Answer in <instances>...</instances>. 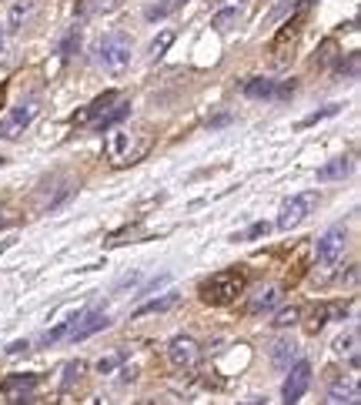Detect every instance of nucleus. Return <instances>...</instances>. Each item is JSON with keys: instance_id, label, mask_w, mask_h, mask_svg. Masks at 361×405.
Returning a JSON list of instances; mask_svg holds the SVG:
<instances>
[{"instance_id": "f257e3e1", "label": "nucleus", "mask_w": 361, "mask_h": 405, "mask_svg": "<svg viewBox=\"0 0 361 405\" xmlns=\"http://www.w3.org/2000/svg\"><path fill=\"white\" fill-rule=\"evenodd\" d=\"M241 291H245V271L228 268L211 275L208 282L201 285V302L211 305V309H221V305H231Z\"/></svg>"}, {"instance_id": "f03ea898", "label": "nucleus", "mask_w": 361, "mask_h": 405, "mask_svg": "<svg viewBox=\"0 0 361 405\" xmlns=\"http://www.w3.org/2000/svg\"><path fill=\"white\" fill-rule=\"evenodd\" d=\"M131 51L134 44L127 34H107V37L100 40V47H97V64L107 71V74H124L127 71V64H131Z\"/></svg>"}, {"instance_id": "7ed1b4c3", "label": "nucleus", "mask_w": 361, "mask_h": 405, "mask_svg": "<svg viewBox=\"0 0 361 405\" xmlns=\"http://www.w3.org/2000/svg\"><path fill=\"white\" fill-rule=\"evenodd\" d=\"M315 208H318V191H301V194H294V198H288L285 205H281V214H278V228L281 232L298 228Z\"/></svg>"}, {"instance_id": "20e7f679", "label": "nucleus", "mask_w": 361, "mask_h": 405, "mask_svg": "<svg viewBox=\"0 0 361 405\" xmlns=\"http://www.w3.org/2000/svg\"><path fill=\"white\" fill-rule=\"evenodd\" d=\"M344 248H348V232H344L342 225L328 228L318 238V261H322V268H335L344 258Z\"/></svg>"}, {"instance_id": "39448f33", "label": "nucleus", "mask_w": 361, "mask_h": 405, "mask_svg": "<svg viewBox=\"0 0 361 405\" xmlns=\"http://www.w3.org/2000/svg\"><path fill=\"white\" fill-rule=\"evenodd\" d=\"M168 359H171L174 368H194L201 359V348L191 335H174L171 345H168Z\"/></svg>"}, {"instance_id": "423d86ee", "label": "nucleus", "mask_w": 361, "mask_h": 405, "mask_svg": "<svg viewBox=\"0 0 361 405\" xmlns=\"http://www.w3.org/2000/svg\"><path fill=\"white\" fill-rule=\"evenodd\" d=\"M34 114H37V104H34V101L17 104L10 114L0 121V137H3V141H14V137H20V131H24V128L34 121Z\"/></svg>"}, {"instance_id": "0eeeda50", "label": "nucleus", "mask_w": 361, "mask_h": 405, "mask_svg": "<svg viewBox=\"0 0 361 405\" xmlns=\"http://www.w3.org/2000/svg\"><path fill=\"white\" fill-rule=\"evenodd\" d=\"M291 372H288L285 386H281V395H285V402H298L304 392H308V386H311V365L308 362H294V365H288Z\"/></svg>"}, {"instance_id": "6e6552de", "label": "nucleus", "mask_w": 361, "mask_h": 405, "mask_svg": "<svg viewBox=\"0 0 361 405\" xmlns=\"http://www.w3.org/2000/svg\"><path fill=\"white\" fill-rule=\"evenodd\" d=\"M117 101H121V94H117V91H104V94L94 97V101H91L87 107L74 111V114H71V121H74L77 128H87V124H94V121H97L100 114H107V111L114 107Z\"/></svg>"}, {"instance_id": "1a4fd4ad", "label": "nucleus", "mask_w": 361, "mask_h": 405, "mask_svg": "<svg viewBox=\"0 0 361 405\" xmlns=\"http://www.w3.org/2000/svg\"><path fill=\"white\" fill-rule=\"evenodd\" d=\"M107 325H111V318H107L100 309H97V311H84V315H77V322H74V328L67 331V338L77 345V342L91 338V335H97L100 328H107Z\"/></svg>"}, {"instance_id": "9d476101", "label": "nucleus", "mask_w": 361, "mask_h": 405, "mask_svg": "<svg viewBox=\"0 0 361 405\" xmlns=\"http://www.w3.org/2000/svg\"><path fill=\"white\" fill-rule=\"evenodd\" d=\"M278 302H281V288L278 285H261V288H254L247 295L245 311L247 315H265V311L278 309Z\"/></svg>"}, {"instance_id": "9b49d317", "label": "nucleus", "mask_w": 361, "mask_h": 405, "mask_svg": "<svg viewBox=\"0 0 361 405\" xmlns=\"http://www.w3.org/2000/svg\"><path fill=\"white\" fill-rule=\"evenodd\" d=\"M37 386V375H10L0 382V395L10 402H30V388Z\"/></svg>"}, {"instance_id": "f8f14e48", "label": "nucleus", "mask_w": 361, "mask_h": 405, "mask_svg": "<svg viewBox=\"0 0 361 405\" xmlns=\"http://www.w3.org/2000/svg\"><path fill=\"white\" fill-rule=\"evenodd\" d=\"M107 157H111L114 164H127V161H134L131 131H121V128H107Z\"/></svg>"}, {"instance_id": "ddd939ff", "label": "nucleus", "mask_w": 361, "mask_h": 405, "mask_svg": "<svg viewBox=\"0 0 361 405\" xmlns=\"http://www.w3.org/2000/svg\"><path fill=\"white\" fill-rule=\"evenodd\" d=\"M294 40H298V24L294 20H288L285 27L278 31V37L271 40V58H274V64H288L291 60V54H294Z\"/></svg>"}, {"instance_id": "4468645a", "label": "nucleus", "mask_w": 361, "mask_h": 405, "mask_svg": "<svg viewBox=\"0 0 361 405\" xmlns=\"http://www.w3.org/2000/svg\"><path fill=\"white\" fill-rule=\"evenodd\" d=\"M177 302H181V295H177V291H168V295H161V298H151L148 305L134 309V318H144V315H161V311H171Z\"/></svg>"}, {"instance_id": "2eb2a0df", "label": "nucleus", "mask_w": 361, "mask_h": 405, "mask_svg": "<svg viewBox=\"0 0 361 405\" xmlns=\"http://www.w3.org/2000/svg\"><path fill=\"white\" fill-rule=\"evenodd\" d=\"M328 402L342 405V402H358V386L351 379H335L328 388Z\"/></svg>"}, {"instance_id": "dca6fc26", "label": "nucleus", "mask_w": 361, "mask_h": 405, "mask_svg": "<svg viewBox=\"0 0 361 405\" xmlns=\"http://www.w3.org/2000/svg\"><path fill=\"white\" fill-rule=\"evenodd\" d=\"M348 171H351V157L338 155V157H331L328 164H322V168H318V181H342Z\"/></svg>"}, {"instance_id": "f3484780", "label": "nucleus", "mask_w": 361, "mask_h": 405, "mask_svg": "<svg viewBox=\"0 0 361 405\" xmlns=\"http://www.w3.org/2000/svg\"><path fill=\"white\" fill-rule=\"evenodd\" d=\"M34 14V0H17L14 7H10V14H7V34H17L20 27H24V20Z\"/></svg>"}, {"instance_id": "a211bd4d", "label": "nucleus", "mask_w": 361, "mask_h": 405, "mask_svg": "<svg viewBox=\"0 0 361 405\" xmlns=\"http://www.w3.org/2000/svg\"><path fill=\"white\" fill-rule=\"evenodd\" d=\"M245 97H254V101H267V97L274 94V78H251L241 87Z\"/></svg>"}, {"instance_id": "6ab92c4d", "label": "nucleus", "mask_w": 361, "mask_h": 405, "mask_svg": "<svg viewBox=\"0 0 361 405\" xmlns=\"http://www.w3.org/2000/svg\"><path fill=\"white\" fill-rule=\"evenodd\" d=\"M335 352H338V355H348L351 368H358V331H348L342 338H335Z\"/></svg>"}, {"instance_id": "aec40b11", "label": "nucleus", "mask_w": 361, "mask_h": 405, "mask_svg": "<svg viewBox=\"0 0 361 405\" xmlns=\"http://www.w3.org/2000/svg\"><path fill=\"white\" fill-rule=\"evenodd\" d=\"M238 20H241V7H224L221 14H214V17H211V27H214L218 34H228Z\"/></svg>"}, {"instance_id": "412c9836", "label": "nucleus", "mask_w": 361, "mask_h": 405, "mask_svg": "<svg viewBox=\"0 0 361 405\" xmlns=\"http://www.w3.org/2000/svg\"><path fill=\"white\" fill-rule=\"evenodd\" d=\"M127 114H131V104H114V107H111L107 114H100V117H97V121H94V128L100 131V135H104L107 128H114L117 121H124Z\"/></svg>"}, {"instance_id": "4be33fe9", "label": "nucleus", "mask_w": 361, "mask_h": 405, "mask_svg": "<svg viewBox=\"0 0 361 405\" xmlns=\"http://www.w3.org/2000/svg\"><path fill=\"white\" fill-rule=\"evenodd\" d=\"M324 322H328V305H311V309H308V318H304V331H308V335H318L324 328Z\"/></svg>"}, {"instance_id": "5701e85b", "label": "nucleus", "mask_w": 361, "mask_h": 405, "mask_svg": "<svg viewBox=\"0 0 361 405\" xmlns=\"http://www.w3.org/2000/svg\"><path fill=\"white\" fill-rule=\"evenodd\" d=\"M294 342H288V338H281V342H274V348H271V362L278 368H288L291 365V359H294Z\"/></svg>"}, {"instance_id": "b1692460", "label": "nucleus", "mask_w": 361, "mask_h": 405, "mask_svg": "<svg viewBox=\"0 0 361 405\" xmlns=\"http://www.w3.org/2000/svg\"><path fill=\"white\" fill-rule=\"evenodd\" d=\"M171 44H174V31H161V34H157V37L151 40V47H148V58H151V60L164 58Z\"/></svg>"}, {"instance_id": "393cba45", "label": "nucleus", "mask_w": 361, "mask_h": 405, "mask_svg": "<svg viewBox=\"0 0 361 405\" xmlns=\"http://www.w3.org/2000/svg\"><path fill=\"white\" fill-rule=\"evenodd\" d=\"M77 315H71V318H64L60 325H54L51 331H44V338H40V345H54V342H60V338H67V331L74 328Z\"/></svg>"}, {"instance_id": "a878e982", "label": "nucleus", "mask_w": 361, "mask_h": 405, "mask_svg": "<svg viewBox=\"0 0 361 405\" xmlns=\"http://www.w3.org/2000/svg\"><path fill=\"white\" fill-rule=\"evenodd\" d=\"M271 232V225L267 221H254L247 232H238V234H231V241H254V238H265V234Z\"/></svg>"}, {"instance_id": "bb28decb", "label": "nucleus", "mask_w": 361, "mask_h": 405, "mask_svg": "<svg viewBox=\"0 0 361 405\" xmlns=\"http://www.w3.org/2000/svg\"><path fill=\"white\" fill-rule=\"evenodd\" d=\"M338 111H342V104H328V107H322V111L301 117V121H298V128H311V124H318V121H324V117H335Z\"/></svg>"}, {"instance_id": "cd10ccee", "label": "nucleus", "mask_w": 361, "mask_h": 405, "mask_svg": "<svg viewBox=\"0 0 361 405\" xmlns=\"http://www.w3.org/2000/svg\"><path fill=\"white\" fill-rule=\"evenodd\" d=\"M298 318H301V309H298V305H291V309H281V311H278L271 322H274V328H288V325H294Z\"/></svg>"}, {"instance_id": "c85d7f7f", "label": "nucleus", "mask_w": 361, "mask_h": 405, "mask_svg": "<svg viewBox=\"0 0 361 405\" xmlns=\"http://www.w3.org/2000/svg\"><path fill=\"white\" fill-rule=\"evenodd\" d=\"M335 58H338V44L335 40H324L322 44V54H318V67H328V64H335Z\"/></svg>"}, {"instance_id": "c756f323", "label": "nucleus", "mask_w": 361, "mask_h": 405, "mask_svg": "<svg viewBox=\"0 0 361 405\" xmlns=\"http://www.w3.org/2000/svg\"><path fill=\"white\" fill-rule=\"evenodd\" d=\"M121 3H124V0H91V10H94V14H114Z\"/></svg>"}, {"instance_id": "7c9ffc66", "label": "nucleus", "mask_w": 361, "mask_h": 405, "mask_svg": "<svg viewBox=\"0 0 361 405\" xmlns=\"http://www.w3.org/2000/svg\"><path fill=\"white\" fill-rule=\"evenodd\" d=\"M77 44H80V27H74V31L67 34V40L60 44V54H64V58H71V54H74V47H77Z\"/></svg>"}, {"instance_id": "2f4dec72", "label": "nucleus", "mask_w": 361, "mask_h": 405, "mask_svg": "<svg viewBox=\"0 0 361 405\" xmlns=\"http://www.w3.org/2000/svg\"><path fill=\"white\" fill-rule=\"evenodd\" d=\"M84 362H80V359H77V362H71V365L64 368V386H71V382H74V379H80V372H84Z\"/></svg>"}, {"instance_id": "473e14b6", "label": "nucleus", "mask_w": 361, "mask_h": 405, "mask_svg": "<svg viewBox=\"0 0 361 405\" xmlns=\"http://www.w3.org/2000/svg\"><path fill=\"white\" fill-rule=\"evenodd\" d=\"M121 359H124L121 352H114V355H107V359H100V362H97V372L104 375V372H111V368H117V365H121Z\"/></svg>"}, {"instance_id": "72a5a7b5", "label": "nucleus", "mask_w": 361, "mask_h": 405, "mask_svg": "<svg viewBox=\"0 0 361 405\" xmlns=\"http://www.w3.org/2000/svg\"><path fill=\"white\" fill-rule=\"evenodd\" d=\"M174 10V3L171 0H164V3H154V7H148V17L157 20V17H164V14H171Z\"/></svg>"}, {"instance_id": "f704fd0d", "label": "nucleus", "mask_w": 361, "mask_h": 405, "mask_svg": "<svg viewBox=\"0 0 361 405\" xmlns=\"http://www.w3.org/2000/svg\"><path fill=\"white\" fill-rule=\"evenodd\" d=\"M338 71H342V78H344V74H348V78H358V54H351V58H348V64L342 60V67H338Z\"/></svg>"}, {"instance_id": "c9c22d12", "label": "nucleus", "mask_w": 361, "mask_h": 405, "mask_svg": "<svg viewBox=\"0 0 361 405\" xmlns=\"http://www.w3.org/2000/svg\"><path fill=\"white\" fill-rule=\"evenodd\" d=\"M294 94V80H285V84H274V94L271 97H278V101H285V97Z\"/></svg>"}, {"instance_id": "e433bc0d", "label": "nucleus", "mask_w": 361, "mask_h": 405, "mask_svg": "<svg viewBox=\"0 0 361 405\" xmlns=\"http://www.w3.org/2000/svg\"><path fill=\"white\" fill-rule=\"evenodd\" d=\"M30 348V342H10L7 345V355H20V352H27Z\"/></svg>"}, {"instance_id": "4c0bfd02", "label": "nucleus", "mask_w": 361, "mask_h": 405, "mask_svg": "<svg viewBox=\"0 0 361 405\" xmlns=\"http://www.w3.org/2000/svg\"><path fill=\"white\" fill-rule=\"evenodd\" d=\"M137 278H141V275H137V271H131V275H124V278H121V282H117V288H127V285H134V282H137Z\"/></svg>"}, {"instance_id": "58836bf2", "label": "nucleus", "mask_w": 361, "mask_h": 405, "mask_svg": "<svg viewBox=\"0 0 361 405\" xmlns=\"http://www.w3.org/2000/svg\"><path fill=\"white\" fill-rule=\"evenodd\" d=\"M7 44H10V34H7V31H0V60L7 58Z\"/></svg>"}, {"instance_id": "ea45409f", "label": "nucleus", "mask_w": 361, "mask_h": 405, "mask_svg": "<svg viewBox=\"0 0 361 405\" xmlns=\"http://www.w3.org/2000/svg\"><path fill=\"white\" fill-rule=\"evenodd\" d=\"M171 3H174V7H181V3H188V0H171Z\"/></svg>"}, {"instance_id": "a19ab883", "label": "nucleus", "mask_w": 361, "mask_h": 405, "mask_svg": "<svg viewBox=\"0 0 361 405\" xmlns=\"http://www.w3.org/2000/svg\"><path fill=\"white\" fill-rule=\"evenodd\" d=\"M0 104H3V87H0Z\"/></svg>"}, {"instance_id": "79ce46f5", "label": "nucleus", "mask_w": 361, "mask_h": 405, "mask_svg": "<svg viewBox=\"0 0 361 405\" xmlns=\"http://www.w3.org/2000/svg\"><path fill=\"white\" fill-rule=\"evenodd\" d=\"M0 168H3V157H0Z\"/></svg>"}]
</instances>
